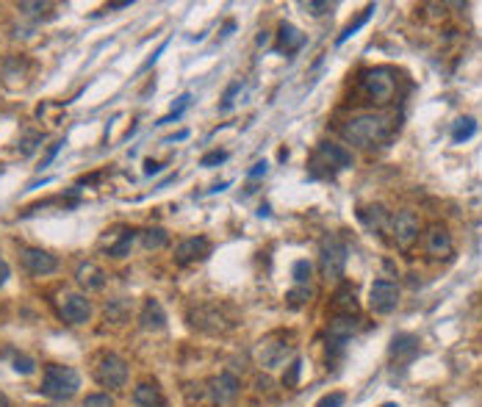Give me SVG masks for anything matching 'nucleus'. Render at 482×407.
<instances>
[{
    "label": "nucleus",
    "instance_id": "nucleus-37",
    "mask_svg": "<svg viewBox=\"0 0 482 407\" xmlns=\"http://www.w3.org/2000/svg\"><path fill=\"white\" fill-rule=\"evenodd\" d=\"M20 9L28 11V14H36V11H45V9H48V3H20Z\"/></svg>",
    "mask_w": 482,
    "mask_h": 407
},
{
    "label": "nucleus",
    "instance_id": "nucleus-11",
    "mask_svg": "<svg viewBox=\"0 0 482 407\" xmlns=\"http://www.w3.org/2000/svg\"><path fill=\"white\" fill-rule=\"evenodd\" d=\"M20 260L26 266V272L36 275V278H45V275H53L58 269V258L51 255L48 250H36V247H26L20 250Z\"/></svg>",
    "mask_w": 482,
    "mask_h": 407
},
{
    "label": "nucleus",
    "instance_id": "nucleus-32",
    "mask_svg": "<svg viewBox=\"0 0 482 407\" xmlns=\"http://www.w3.org/2000/svg\"><path fill=\"white\" fill-rule=\"evenodd\" d=\"M341 405H344V393H341V391H332L328 396H322L316 407H341Z\"/></svg>",
    "mask_w": 482,
    "mask_h": 407
},
{
    "label": "nucleus",
    "instance_id": "nucleus-41",
    "mask_svg": "<svg viewBox=\"0 0 482 407\" xmlns=\"http://www.w3.org/2000/svg\"><path fill=\"white\" fill-rule=\"evenodd\" d=\"M61 144H64V142H56V144H53V150H51V153H48V158H45V161H42V166H48V164H51L53 158H56V153H58V150H61Z\"/></svg>",
    "mask_w": 482,
    "mask_h": 407
},
{
    "label": "nucleus",
    "instance_id": "nucleus-39",
    "mask_svg": "<svg viewBox=\"0 0 482 407\" xmlns=\"http://www.w3.org/2000/svg\"><path fill=\"white\" fill-rule=\"evenodd\" d=\"M9 278H11V269H9V263L0 258V288L6 285V280H9Z\"/></svg>",
    "mask_w": 482,
    "mask_h": 407
},
{
    "label": "nucleus",
    "instance_id": "nucleus-24",
    "mask_svg": "<svg viewBox=\"0 0 482 407\" xmlns=\"http://www.w3.org/2000/svg\"><path fill=\"white\" fill-rule=\"evenodd\" d=\"M142 244H145L147 250H164V247L169 244V236H167V230L150 228L142 233Z\"/></svg>",
    "mask_w": 482,
    "mask_h": 407
},
{
    "label": "nucleus",
    "instance_id": "nucleus-31",
    "mask_svg": "<svg viewBox=\"0 0 482 407\" xmlns=\"http://www.w3.org/2000/svg\"><path fill=\"white\" fill-rule=\"evenodd\" d=\"M83 407H114V399L108 393H89L83 399Z\"/></svg>",
    "mask_w": 482,
    "mask_h": 407
},
{
    "label": "nucleus",
    "instance_id": "nucleus-14",
    "mask_svg": "<svg viewBox=\"0 0 482 407\" xmlns=\"http://www.w3.org/2000/svg\"><path fill=\"white\" fill-rule=\"evenodd\" d=\"M239 388H241V382H239V377L236 374H230V371H222L219 377H214L211 380V399L216 402V405H225V402H230L236 393H239Z\"/></svg>",
    "mask_w": 482,
    "mask_h": 407
},
{
    "label": "nucleus",
    "instance_id": "nucleus-7",
    "mask_svg": "<svg viewBox=\"0 0 482 407\" xmlns=\"http://www.w3.org/2000/svg\"><path fill=\"white\" fill-rule=\"evenodd\" d=\"M388 230L399 250H410L419 241V216L413 211H397L388 222Z\"/></svg>",
    "mask_w": 482,
    "mask_h": 407
},
{
    "label": "nucleus",
    "instance_id": "nucleus-17",
    "mask_svg": "<svg viewBox=\"0 0 482 407\" xmlns=\"http://www.w3.org/2000/svg\"><path fill=\"white\" fill-rule=\"evenodd\" d=\"M139 322H142V327H145V330H164V324H167V313H164L161 302H158V300H145L142 313H139Z\"/></svg>",
    "mask_w": 482,
    "mask_h": 407
},
{
    "label": "nucleus",
    "instance_id": "nucleus-15",
    "mask_svg": "<svg viewBox=\"0 0 482 407\" xmlns=\"http://www.w3.org/2000/svg\"><path fill=\"white\" fill-rule=\"evenodd\" d=\"M357 330H360L357 316H335L330 322V341L335 347H344Z\"/></svg>",
    "mask_w": 482,
    "mask_h": 407
},
{
    "label": "nucleus",
    "instance_id": "nucleus-12",
    "mask_svg": "<svg viewBox=\"0 0 482 407\" xmlns=\"http://www.w3.org/2000/svg\"><path fill=\"white\" fill-rule=\"evenodd\" d=\"M452 250H455V241L446 225H430L424 233V253L430 258H449Z\"/></svg>",
    "mask_w": 482,
    "mask_h": 407
},
{
    "label": "nucleus",
    "instance_id": "nucleus-19",
    "mask_svg": "<svg viewBox=\"0 0 482 407\" xmlns=\"http://www.w3.org/2000/svg\"><path fill=\"white\" fill-rule=\"evenodd\" d=\"M130 399L136 407H161V388L155 382H139Z\"/></svg>",
    "mask_w": 482,
    "mask_h": 407
},
{
    "label": "nucleus",
    "instance_id": "nucleus-22",
    "mask_svg": "<svg viewBox=\"0 0 482 407\" xmlns=\"http://www.w3.org/2000/svg\"><path fill=\"white\" fill-rule=\"evenodd\" d=\"M419 352V341L413 338V335H397L394 341H391V355L399 357V355H416Z\"/></svg>",
    "mask_w": 482,
    "mask_h": 407
},
{
    "label": "nucleus",
    "instance_id": "nucleus-21",
    "mask_svg": "<svg viewBox=\"0 0 482 407\" xmlns=\"http://www.w3.org/2000/svg\"><path fill=\"white\" fill-rule=\"evenodd\" d=\"M332 310H335L338 316H352V313H357L355 291H352L350 285H341V288L335 291V297H332Z\"/></svg>",
    "mask_w": 482,
    "mask_h": 407
},
{
    "label": "nucleus",
    "instance_id": "nucleus-13",
    "mask_svg": "<svg viewBox=\"0 0 482 407\" xmlns=\"http://www.w3.org/2000/svg\"><path fill=\"white\" fill-rule=\"evenodd\" d=\"M211 253V244L205 236H192V238H183L178 247H175V263L178 266H189L194 260H203L205 255Z\"/></svg>",
    "mask_w": 482,
    "mask_h": 407
},
{
    "label": "nucleus",
    "instance_id": "nucleus-40",
    "mask_svg": "<svg viewBox=\"0 0 482 407\" xmlns=\"http://www.w3.org/2000/svg\"><path fill=\"white\" fill-rule=\"evenodd\" d=\"M261 175H266V161H258L250 169V178H261Z\"/></svg>",
    "mask_w": 482,
    "mask_h": 407
},
{
    "label": "nucleus",
    "instance_id": "nucleus-23",
    "mask_svg": "<svg viewBox=\"0 0 482 407\" xmlns=\"http://www.w3.org/2000/svg\"><path fill=\"white\" fill-rule=\"evenodd\" d=\"M303 42H305V36L294 26H283V28H280V45H283V51H285V53L303 48Z\"/></svg>",
    "mask_w": 482,
    "mask_h": 407
},
{
    "label": "nucleus",
    "instance_id": "nucleus-10",
    "mask_svg": "<svg viewBox=\"0 0 482 407\" xmlns=\"http://www.w3.org/2000/svg\"><path fill=\"white\" fill-rule=\"evenodd\" d=\"M58 313L70 324H86L92 319V302L83 294H64L58 302Z\"/></svg>",
    "mask_w": 482,
    "mask_h": 407
},
{
    "label": "nucleus",
    "instance_id": "nucleus-4",
    "mask_svg": "<svg viewBox=\"0 0 482 407\" xmlns=\"http://www.w3.org/2000/svg\"><path fill=\"white\" fill-rule=\"evenodd\" d=\"M291 355H294V344H291V338L285 332H272V335L261 338V344L255 347V360L266 371L280 369Z\"/></svg>",
    "mask_w": 482,
    "mask_h": 407
},
{
    "label": "nucleus",
    "instance_id": "nucleus-8",
    "mask_svg": "<svg viewBox=\"0 0 482 407\" xmlns=\"http://www.w3.org/2000/svg\"><path fill=\"white\" fill-rule=\"evenodd\" d=\"M95 377H98V382H100L103 388H111V391H117V388H125V382H127V363L120 355L108 352V355L100 357V363H98V371H95Z\"/></svg>",
    "mask_w": 482,
    "mask_h": 407
},
{
    "label": "nucleus",
    "instance_id": "nucleus-28",
    "mask_svg": "<svg viewBox=\"0 0 482 407\" xmlns=\"http://www.w3.org/2000/svg\"><path fill=\"white\" fill-rule=\"evenodd\" d=\"M291 275H294V280L300 282V285H308L310 275H313V263H310V260H297L294 269H291Z\"/></svg>",
    "mask_w": 482,
    "mask_h": 407
},
{
    "label": "nucleus",
    "instance_id": "nucleus-43",
    "mask_svg": "<svg viewBox=\"0 0 482 407\" xmlns=\"http://www.w3.org/2000/svg\"><path fill=\"white\" fill-rule=\"evenodd\" d=\"M0 407H11V402H9V396H6V393H0Z\"/></svg>",
    "mask_w": 482,
    "mask_h": 407
},
{
    "label": "nucleus",
    "instance_id": "nucleus-38",
    "mask_svg": "<svg viewBox=\"0 0 482 407\" xmlns=\"http://www.w3.org/2000/svg\"><path fill=\"white\" fill-rule=\"evenodd\" d=\"M239 89H241V83H233V86L228 89V95H225V102H222V111H228L230 105H233V95H236Z\"/></svg>",
    "mask_w": 482,
    "mask_h": 407
},
{
    "label": "nucleus",
    "instance_id": "nucleus-9",
    "mask_svg": "<svg viewBox=\"0 0 482 407\" xmlns=\"http://www.w3.org/2000/svg\"><path fill=\"white\" fill-rule=\"evenodd\" d=\"M399 305V285L394 280H374L372 288H369V307L374 313H394Z\"/></svg>",
    "mask_w": 482,
    "mask_h": 407
},
{
    "label": "nucleus",
    "instance_id": "nucleus-26",
    "mask_svg": "<svg viewBox=\"0 0 482 407\" xmlns=\"http://www.w3.org/2000/svg\"><path fill=\"white\" fill-rule=\"evenodd\" d=\"M477 133V122L471 120V117H463V120H457V125H455V133H452V139H455L457 144L460 142H468L471 136Z\"/></svg>",
    "mask_w": 482,
    "mask_h": 407
},
{
    "label": "nucleus",
    "instance_id": "nucleus-16",
    "mask_svg": "<svg viewBox=\"0 0 482 407\" xmlns=\"http://www.w3.org/2000/svg\"><path fill=\"white\" fill-rule=\"evenodd\" d=\"M75 280L80 282L86 291H100L103 285H105V272H103L98 263L86 260V263H80L75 269Z\"/></svg>",
    "mask_w": 482,
    "mask_h": 407
},
{
    "label": "nucleus",
    "instance_id": "nucleus-2",
    "mask_svg": "<svg viewBox=\"0 0 482 407\" xmlns=\"http://www.w3.org/2000/svg\"><path fill=\"white\" fill-rule=\"evenodd\" d=\"M78 388H80V377H78V371L73 366H48L45 377H42V385H39V391L45 396L58 399V402L73 399L78 393Z\"/></svg>",
    "mask_w": 482,
    "mask_h": 407
},
{
    "label": "nucleus",
    "instance_id": "nucleus-35",
    "mask_svg": "<svg viewBox=\"0 0 482 407\" xmlns=\"http://www.w3.org/2000/svg\"><path fill=\"white\" fill-rule=\"evenodd\" d=\"M300 366H303L300 360H294V363H291V369H288V374L283 377V382H285V385H294V382H297V377H300Z\"/></svg>",
    "mask_w": 482,
    "mask_h": 407
},
{
    "label": "nucleus",
    "instance_id": "nucleus-20",
    "mask_svg": "<svg viewBox=\"0 0 482 407\" xmlns=\"http://www.w3.org/2000/svg\"><path fill=\"white\" fill-rule=\"evenodd\" d=\"M319 155L330 161V166H338V169H347L352 166V153L344 150L341 144H332V142H322L319 144Z\"/></svg>",
    "mask_w": 482,
    "mask_h": 407
},
{
    "label": "nucleus",
    "instance_id": "nucleus-33",
    "mask_svg": "<svg viewBox=\"0 0 482 407\" xmlns=\"http://www.w3.org/2000/svg\"><path fill=\"white\" fill-rule=\"evenodd\" d=\"M222 161H228V153L225 150H214V153L200 158V166H214V164H222Z\"/></svg>",
    "mask_w": 482,
    "mask_h": 407
},
{
    "label": "nucleus",
    "instance_id": "nucleus-18",
    "mask_svg": "<svg viewBox=\"0 0 482 407\" xmlns=\"http://www.w3.org/2000/svg\"><path fill=\"white\" fill-rule=\"evenodd\" d=\"M357 219L372 230V233L385 230L388 228V222H391V216H388V211H385L382 205H366V208H360V211H357Z\"/></svg>",
    "mask_w": 482,
    "mask_h": 407
},
{
    "label": "nucleus",
    "instance_id": "nucleus-36",
    "mask_svg": "<svg viewBox=\"0 0 482 407\" xmlns=\"http://www.w3.org/2000/svg\"><path fill=\"white\" fill-rule=\"evenodd\" d=\"M305 9H308L310 14H316V17H319V14H325V11L330 9V3H305Z\"/></svg>",
    "mask_w": 482,
    "mask_h": 407
},
{
    "label": "nucleus",
    "instance_id": "nucleus-29",
    "mask_svg": "<svg viewBox=\"0 0 482 407\" xmlns=\"http://www.w3.org/2000/svg\"><path fill=\"white\" fill-rule=\"evenodd\" d=\"M130 244H133V233H125L114 247H108V255H111V258H125L127 250H130Z\"/></svg>",
    "mask_w": 482,
    "mask_h": 407
},
{
    "label": "nucleus",
    "instance_id": "nucleus-25",
    "mask_svg": "<svg viewBox=\"0 0 482 407\" xmlns=\"http://www.w3.org/2000/svg\"><path fill=\"white\" fill-rule=\"evenodd\" d=\"M372 14H374V6H366V9L360 11V17H357V20H352L350 26L341 31V36L335 39V45H344V42H347L352 33H357V31H360V26H366V23H369V17H372Z\"/></svg>",
    "mask_w": 482,
    "mask_h": 407
},
{
    "label": "nucleus",
    "instance_id": "nucleus-6",
    "mask_svg": "<svg viewBox=\"0 0 482 407\" xmlns=\"http://www.w3.org/2000/svg\"><path fill=\"white\" fill-rule=\"evenodd\" d=\"M347 269V244L338 236H325L319 247V272L325 280H338Z\"/></svg>",
    "mask_w": 482,
    "mask_h": 407
},
{
    "label": "nucleus",
    "instance_id": "nucleus-34",
    "mask_svg": "<svg viewBox=\"0 0 482 407\" xmlns=\"http://www.w3.org/2000/svg\"><path fill=\"white\" fill-rule=\"evenodd\" d=\"M39 142H42V136H39V133H28L26 139H23V150H20V153L31 155L33 150H36V144H39Z\"/></svg>",
    "mask_w": 482,
    "mask_h": 407
},
{
    "label": "nucleus",
    "instance_id": "nucleus-1",
    "mask_svg": "<svg viewBox=\"0 0 482 407\" xmlns=\"http://www.w3.org/2000/svg\"><path fill=\"white\" fill-rule=\"evenodd\" d=\"M394 133V120L385 117V114H357L352 117L347 125L341 127V136L350 142V144H357V147H374V144H382L388 136Z\"/></svg>",
    "mask_w": 482,
    "mask_h": 407
},
{
    "label": "nucleus",
    "instance_id": "nucleus-30",
    "mask_svg": "<svg viewBox=\"0 0 482 407\" xmlns=\"http://www.w3.org/2000/svg\"><path fill=\"white\" fill-rule=\"evenodd\" d=\"M33 366H36V363H33L28 355H14V360H11V369H14L17 374H31Z\"/></svg>",
    "mask_w": 482,
    "mask_h": 407
},
{
    "label": "nucleus",
    "instance_id": "nucleus-3",
    "mask_svg": "<svg viewBox=\"0 0 482 407\" xmlns=\"http://www.w3.org/2000/svg\"><path fill=\"white\" fill-rule=\"evenodd\" d=\"M189 319H192V327H197L200 332H228L236 327V316L230 313L228 305H219V302H203V305H197L192 313H189Z\"/></svg>",
    "mask_w": 482,
    "mask_h": 407
},
{
    "label": "nucleus",
    "instance_id": "nucleus-5",
    "mask_svg": "<svg viewBox=\"0 0 482 407\" xmlns=\"http://www.w3.org/2000/svg\"><path fill=\"white\" fill-rule=\"evenodd\" d=\"M360 89L374 105H385L394 100L397 95V73L388 67H377V70H366L360 75Z\"/></svg>",
    "mask_w": 482,
    "mask_h": 407
},
{
    "label": "nucleus",
    "instance_id": "nucleus-42",
    "mask_svg": "<svg viewBox=\"0 0 482 407\" xmlns=\"http://www.w3.org/2000/svg\"><path fill=\"white\" fill-rule=\"evenodd\" d=\"M145 172H147V175H155V172H161V166H158V164H152V161H147Z\"/></svg>",
    "mask_w": 482,
    "mask_h": 407
},
{
    "label": "nucleus",
    "instance_id": "nucleus-27",
    "mask_svg": "<svg viewBox=\"0 0 482 407\" xmlns=\"http://www.w3.org/2000/svg\"><path fill=\"white\" fill-rule=\"evenodd\" d=\"M310 297H313V291H310V285H297V288H291L288 291V305L291 307H303L305 302H310Z\"/></svg>",
    "mask_w": 482,
    "mask_h": 407
}]
</instances>
